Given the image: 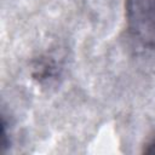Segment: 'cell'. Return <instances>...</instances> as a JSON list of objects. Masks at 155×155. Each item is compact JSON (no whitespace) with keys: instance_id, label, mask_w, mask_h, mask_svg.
<instances>
[{"instance_id":"2","label":"cell","mask_w":155,"mask_h":155,"mask_svg":"<svg viewBox=\"0 0 155 155\" xmlns=\"http://www.w3.org/2000/svg\"><path fill=\"white\" fill-rule=\"evenodd\" d=\"M144 153L145 154H155V138L144 148Z\"/></svg>"},{"instance_id":"1","label":"cell","mask_w":155,"mask_h":155,"mask_svg":"<svg viewBox=\"0 0 155 155\" xmlns=\"http://www.w3.org/2000/svg\"><path fill=\"white\" fill-rule=\"evenodd\" d=\"M125 16L130 34L142 46L155 50V0H126Z\"/></svg>"}]
</instances>
